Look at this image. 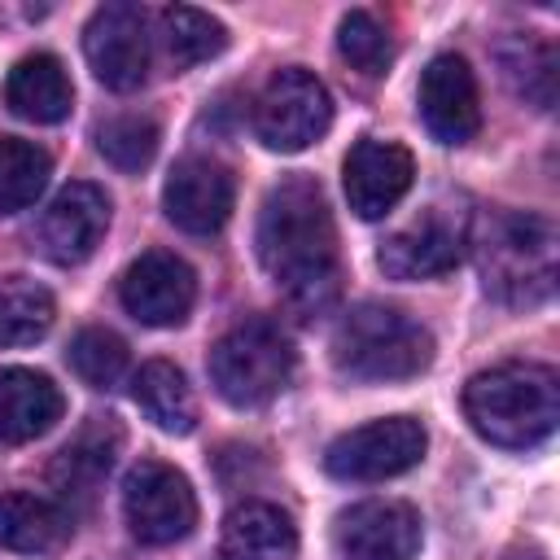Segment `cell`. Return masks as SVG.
Returning <instances> with one entry per match:
<instances>
[{"label":"cell","instance_id":"1","mask_svg":"<svg viewBox=\"0 0 560 560\" xmlns=\"http://www.w3.org/2000/svg\"><path fill=\"white\" fill-rule=\"evenodd\" d=\"M258 258L306 319L337 298V228L315 179H280L258 210Z\"/></svg>","mask_w":560,"mask_h":560},{"label":"cell","instance_id":"2","mask_svg":"<svg viewBox=\"0 0 560 560\" xmlns=\"http://www.w3.org/2000/svg\"><path fill=\"white\" fill-rule=\"evenodd\" d=\"M468 424L508 451H529L560 420V376L547 363H499L464 385Z\"/></svg>","mask_w":560,"mask_h":560},{"label":"cell","instance_id":"3","mask_svg":"<svg viewBox=\"0 0 560 560\" xmlns=\"http://www.w3.org/2000/svg\"><path fill=\"white\" fill-rule=\"evenodd\" d=\"M477 267L490 298L538 306L556 289V228L542 214L499 210L477 232Z\"/></svg>","mask_w":560,"mask_h":560},{"label":"cell","instance_id":"4","mask_svg":"<svg viewBox=\"0 0 560 560\" xmlns=\"http://www.w3.org/2000/svg\"><path fill=\"white\" fill-rule=\"evenodd\" d=\"M332 363L350 381H411L433 363V337L385 302H359L332 328Z\"/></svg>","mask_w":560,"mask_h":560},{"label":"cell","instance_id":"5","mask_svg":"<svg viewBox=\"0 0 560 560\" xmlns=\"http://www.w3.org/2000/svg\"><path fill=\"white\" fill-rule=\"evenodd\" d=\"M210 381L219 389L223 402L232 407H262L271 402L289 376H293V346L289 337L267 324V319H249L236 324L232 332H223L210 350Z\"/></svg>","mask_w":560,"mask_h":560},{"label":"cell","instance_id":"6","mask_svg":"<svg viewBox=\"0 0 560 560\" xmlns=\"http://www.w3.org/2000/svg\"><path fill=\"white\" fill-rule=\"evenodd\" d=\"M328 122H332V96L302 66L276 70L254 105V131L276 153H298L315 144L328 131Z\"/></svg>","mask_w":560,"mask_h":560},{"label":"cell","instance_id":"7","mask_svg":"<svg viewBox=\"0 0 560 560\" xmlns=\"http://www.w3.org/2000/svg\"><path fill=\"white\" fill-rule=\"evenodd\" d=\"M424 424L411 416H385V420H368L341 438L328 442L324 451V468L337 481H385L398 477L407 468H416L424 459Z\"/></svg>","mask_w":560,"mask_h":560},{"label":"cell","instance_id":"8","mask_svg":"<svg viewBox=\"0 0 560 560\" xmlns=\"http://www.w3.org/2000/svg\"><path fill=\"white\" fill-rule=\"evenodd\" d=\"M122 516L144 547H166L197 525V494L179 468L140 459L122 481Z\"/></svg>","mask_w":560,"mask_h":560},{"label":"cell","instance_id":"9","mask_svg":"<svg viewBox=\"0 0 560 560\" xmlns=\"http://www.w3.org/2000/svg\"><path fill=\"white\" fill-rule=\"evenodd\" d=\"M83 57L92 66V74L114 88V92H131L144 83L149 74V22L140 4L114 0L101 4L88 26H83Z\"/></svg>","mask_w":560,"mask_h":560},{"label":"cell","instance_id":"10","mask_svg":"<svg viewBox=\"0 0 560 560\" xmlns=\"http://www.w3.org/2000/svg\"><path fill=\"white\" fill-rule=\"evenodd\" d=\"M464 245H468L464 214H451L442 206H429L424 219L398 228L381 245L376 262H381V271L389 280H438V276H446V271L459 267Z\"/></svg>","mask_w":560,"mask_h":560},{"label":"cell","instance_id":"11","mask_svg":"<svg viewBox=\"0 0 560 560\" xmlns=\"http://www.w3.org/2000/svg\"><path fill=\"white\" fill-rule=\"evenodd\" d=\"M118 298L127 306L131 319L149 324V328H175L188 319L192 298H197V276L179 254L166 249H149L140 254L122 280H118Z\"/></svg>","mask_w":560,"mask_h":560},{"label":"cell","instance_id":"12","mask_svg":"<svg viewBox=\"0 0 560 560\" xmlns=\"http://www.w3.org/2000/svg\"><path fill=\"white\" fill-rule=\"evenodd\" d=\"M236 201L232 171L214 158H179L162 184V206L166 219L192 236H210L228 223Z\"/></svg>","mask_w":560,"mask_h":560},{"label":"cell","instance_id":"13","mask_svg":"<svg viewBox=\"0 0 560 560\" xmlns=\"http://www.w3.org/2000/svg\"><path fill=\"white\" fill-rule=\"evenodd\" d=\"M420 538V512L398 499H368L337 516V547L346 560H411Z\"/></svg>","mask_w":560,"mask_h":560},{"label":"cell","instance_id":"14","mask_svg":"<svg viewBox=\"0 0 560 560\" xmlns=\"http://www.w3.org/2000/svg\"><path fill=\"white\" fill-rule=\"evenodd\" d=\"M420 118L442 144H468L481 127V96L459 52H438L420 74Z\"/></svg>","mask_w":560,"mask_h":560},{"label":"cell","instance_id":"15","mask_svg":"<svg viewBox=\"0 0 560 560\" xmlns=\"http://www.w3.org/2000/svg\"><path fill=\"white\" fill-rule=\"evenodd\" d=\"M416 179V162L402 144L394 140H359L350 153H346V166H341V184H346V201L359 219H381L389 214L407 188Z\"/></svg>","mask_w":560,"mask_h":560},{"label":"cell","instance_id":"16","mask_svg":"<svg viewBox=\"0 0 560 560\" xmlns=\"http://www.w3.org/2000/svg\"><path fill=\"white\" fill-rule=\"evenodd\" d=\"M109 228V197L96 188V184H66L48 210L39 214V249L61 262V267H74L83 258H92V249L101 245Z\"/></svg>","mask_w":560,"mask_h":560},{"label":"cell","instance_id":"17","mask_svg":"<svg viewBox=\"0 0 560 560\" xmlns=\"http://www.w3.org/2000/svg\"><path fill=\"white\" fill-rule=\"evenodd\" d=\"M118 446H122V429H118L109 416H105V420L92 416V420L57 451V459H52V468H48V481H52L57 499L88 508V503L96 499L105 472L114 468Z\"/></svg>","mask_w":560,"mask_h":560},{"label":"cell","instance_id":"18","mask_svg":"<svg viewBox=\"0 0 560 560\" xmlns=\"http://www.w3.org/2000/svg\"><path fill=\"white\" fill-rule=\"evenodd\" d=\"M61 411L66 398L52 376L31 368H0V442H35L61 420Z\"/></svg>","mask_w":560,"mask_h":560},{"label":"cell","instance_id":"19","mask_svg":"<svg viewBox=\"0 0 560 560\" xmlns=\"http://www.w3.org/2000/svg\"><path fill=\"white\" fill-rule=\"evenodd\" d=\"M219 560H298V529L289 512L267 499H245L223 516Z\"/></svg>","mask_w":560,"mask_h":560},{"label":"cell","instance_id":"20","mask_svg":"<svg viewBox=\"0 0 560 560\" xmlns=\"http://www.w3.org/2000/svg\"><path fill=\"white\" fill-rule=\"evenodd\" d=\"M4 105L26 122H61L74 105V83L52 52H26L4 79Z\"/></svg>","mask_w":560,"mask_h":560},{"label":"cell","instance_id":"21","mask_svg":"<svg viewBox=\"0 0 560 560\" xmlns=\"http://www.w3.org/2000/svg\"><path fill=\"white\" fill-rule=\"evenodd\" d=\"M70 538V512L44 494L4 490L0 494V547L22 556H48Z\"/></svg>","mask_w":560,"mask_h":560},{"label":"cell","instance_id":"22","mask_svg":"<svg viewBox=\"0 0 560 560\" xmlns=\"http://www.w3.org/2000/svg\"><path fill=\"white\" fill-rule=\"evenodd\" d=\"M131 394L140 402V411L162 429V433H192L197 424V402H192V389L184 381V372L166 359H153L136 372L131 381Z\"/></svg>","mask_w":560,"mask_h":560},{"label":"cell","instance_id":"23","mask_svg":"<svg viewBox=\"0 0 560 560\" xmlns=\"http://www.w3.org/2000/svg\"><path fill=\"white\" fill-rule=\"evenodd\" d=\"M499 66L512 83V92L534 105V109H551L556 105V44L538 39V35H512L499 44Z\"/></svg>","mask_w":560,"mask_h":560},{"label":"cell","instance_id":"24","mask_svg":"<svg viewBox=\"0 0 560 560\" xmlns=\"http://www.w3.org/2000/svg\"><path fill=\"white\" fill-rule=\"evenodd\" d=\"M158 31H162V48L171 57L175 70L201 66L210 57H219L228 48V26L192 4H171L158 13Z\"/></svg>","mask_w":560,"mask_h":560},{"label":"cell","instance_id":"25","mask_svg":"<svg viewBox=\"0 0 560 560\" xmlns=\"http://www.w3.org/2000/svg\"><path fill=\"white\" fill-rule=\"evenodd\" d=\"M52 293L35 280H9L0 284V346H35L52 328Z\"/></svg>","mask_w":560,"mask_h":560},{"label":"cell","instance_id":"26","mask_svg":"<svg viewBox=\"0 0 560 560\" xmlns=\"http://www.w3.org/2000/svg\"><path fill=\"white\" fill-rule=\"evenodd\" d=\"M48 175H52V162L39 144L18 140V136H0V214L26 210L44 192Z\"/></svg>","mask_w":560,"mask_h":560},{"label":"cell","instance_id":"27","mask_svg":"<svg viewBox=\"0 0 560 560\" xmlns=\"http://www.w3.org/2000/svg\"><path fill=\"white\" fill-rule=\"evenodd\" d=\"M70 368L92 389H114L127 372V341L109 328H79L70 341Z\"/></svg>","mask_w":560,"mask_h":560},{"label":"cell","instance_id":"28","mask_svg":"<svg viewBox=\"0 0 560 560\" xmlns=\"http://www.w3.org/2000/svg\"><path fill=\"white\" fill-rule=\"evenodd\" d=\"M96 149L118 171H140L158 153V122L144 114H118L96 127Z\"/></svg>","mask_w":560,"mask_h":560},{"label":"cell","instance_id":"29","mask_svg":"<svg viewBox=\"0 0 560 560\" xmlns=\"http://www.w3.org/2000/svg\"><path fill=\"white\" fill-rule=\"evenodd\" d=\"M337 52L359 70V74H385L394 44L385 35V26L368 13V9H350L337 26Z\"/></svg>","mask_w":560,"mask_h":560},{"label":"cell","instance_id":"30","mask_svg":"<svg viewBox=\"0 0 560 560\" xmlns=\"http://www.w3.org/2000/svg\"><path fill=\"white\" fill-rule=\"evenodd\" d=\"M508 560H551L542 547H516V551H508Z\"/></svg>","mask_w":560,"mask_h":560}]
</instances>
